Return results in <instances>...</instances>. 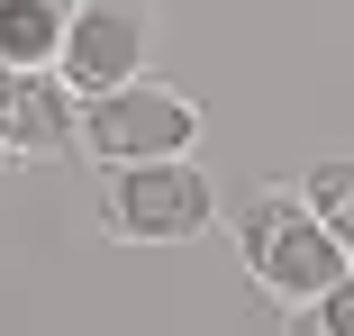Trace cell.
Returning <instances> with one entry per match:
<instances>
[{
  "label": "cell",
  "instance_id": "277c9868",
  "mask_svg": "<svg viewBox=\"0 0 354 336\" xmlns=\"http://www.w3.org/2000/svg\"><path fill=\"white\" fill-rule=\"evenodd\" d=\"M146 55H155V0H73L64 46H55V73H64L73 100H91V91L136 82Z\"/></svg>",
  "mask_w": 354,
  "mask_h": 336
},
{
  "label": "cell",
  "instance_id": "9c48e42d",
  "mask_svg": "<svg viewBox=\"0 0 354 336\" xmlns=\"http://www.w3.org/2000/svg\"><path fill=\"white\" fill-rule=\"evenodd\" d=\"M0 182H10V146H0Z\"/></svg>",
  "mask_w": 354,
  "mask_h": 336
},
{
  "label": "cell",
  "instance_id": "8992f818",
  "mask_svg": "<svg viewBox=\"0 0 354 336\" xmlns=\"http://www.w3.org/2000/svg\"><path fill=\"white\" fill-rule=\"evenodd\" d=\"M73 0H0V64H55Z\"/></svg>",
  "mask_w": 354,
  "mask_h": 336
},
{
  "label": "cell",
  "instance_id": "7a4b0ae2",
  "mask_svg": "<svg viewBox=\"0 0 354 336\" xmlns=\"http://www.w3.org/2000/svg\"><path fill=\"white\" fill-rule=\"evenodd\" d=\"M209 218H218V191L191 155L100 173V236H118V245H191V236H209Z\"/></svg>",
  "mask_w": 354,
  "mask_h": 336
},
{
  "label": "cell",
  "instance_id": "6da1fadb",
  "mask_svg": "<svg viewBox=\"0 0 354 336\" xmlns=\"http://www.w3.org/2000/svg\"><path fill=\"white\" fill-rule=\"evenodd\" d=\"M236 254H245V282H254L263 300H281V309H300V300H318L336 273H354L345 245L318 227V209H309L300 182H263L245 209H236Z\"/></svg>",
  "mask_w": 354,
  "mask_h": 336
},
{
  "label": "cell",
  "instance_id": "ba28073f",
  "mask_svg": "<svg viewBox=\"0 0 354 336\" xmlns=\"http://www.w3.org/2000/svg\"><path fill=\"white\" fill-rule=\"evenodd\" d=\"M281 336H354V273H336L318 300H300Z\"/></svg>",
  "mask_w": 354,
  "mask_h": 336
},
{
  "label": "cell",
  "instance_id": "5b68a950",
  "mask_svg": "<svg viewBox=\"0 0 354 336\" xmlns=\"http://www.w3.org/2000/svg\"><path fill=\"white\" fill-rule=\"evenodd\" d=\"M0 146L10 164H64L73 146V91L55 64H0Z\"/></svg>",
  "mask_w": 354,
  "mask_h": 336
},
{
  "label": "cell",
  "instance_id": "52a82bcc",
  "mask_svg": "<svg viewBox=\"0 0 354 336\" xmlns=\"http://www.w3.org/2000/svg\"><path fill=\"white\" fill-rule=\"evenodd\" d=\"M300 191H309V209H318V227L345 245V263H354V155H318L309 173H300Z\"/></svg>",
  "mask_w": 354,
  "mask_h": 336
},
{
  "label": "cell",
  "instance_id": "3957f363",
  "mask_svg": "<svg viewBox=\"0 0 354 336\" xmlns=\"http://www.w3.org/2000/svg\"><path fill=\"white\" fill-rule=\"evenodd\" d=\"M73 146L109 173V164H155V155H191L200 146V100L155 82V73H136L118 91H91L73 100Z\"/></svg>",
  "mask_w": 354,
  "mask_h": 336
}]
</instances>
